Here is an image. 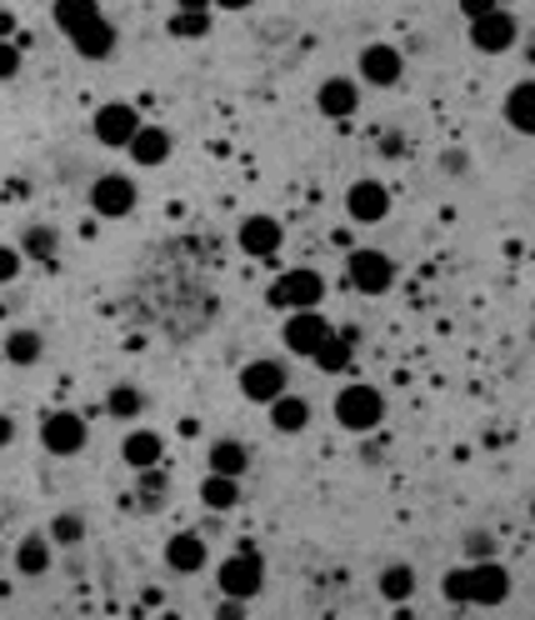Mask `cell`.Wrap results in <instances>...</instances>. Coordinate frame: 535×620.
<instances>
[{"label": "cell", "instance_id": "1", "mask_svg": "<svg viewBox=\"0 0 535 620\" xmlns=\"http://www.w3.org/2000/svg\"><path fill=\"white\" fill-rule=\"evenodd\" d=\"M381 421H385V395L375 391V385L350 381L336 391V425L340 431H350V436H371Z\"/></svg>", "mask_w": 535, "mask_h": 620}, {"label": "cell", "instance_id": "2", "mask_svg": "<svg viewBox=\"0 0 535 620\" xmlns=\"http://www.w3.org/2000/svg\"><path fill=\"white\" fill-rule=\"evenodd\" d=\"M265 301H271L275 311H285V316H291V311H316V305L326 301V275L306 271V265H301V271H285L271 281Z\"/></svg>", "mask_w": 535, "mask_h": 620}, {"label": "cell", "instance_id": "3", "mask_svg": "<svg viewBox=\"0 0 535 620\" xmlns=\"http://www.w3.org/2000/svg\"><path fill=\"white\" fill-rule=\"evenodd\" d=\"M216 580H220V596L255 600V596H261V586H265V561L255 551H236V555H226V561H220Z\"/></svg>", "mask_w": 535, "mask_h": 620}, {"label": "cell", "instance_id": "4", "mask_svg": "<svg viewBox=\"0 0 535 620\" xmlns=\"http://www.w3.org/2000/svg\"><path fill=\"white\" fill-rule=\"evenodd\" d=\"M346 285L361 295H385L395 285V261L385 251H350L346 255Z\"/></svg>", "mask_w": 535, "mask_h": 620}, {"label": "cell", "instance_id": "5", "mask_svg": "<svg viewBox=\"0 0 535 620\" xmlns=\"http://www.w3.org/2000/svg\"><path fill=\"white\" fill-rule=\"evenodd\" d=\"M330 330H336V326L320 316V305H316V311H291V316H285V326H281V340H285V350H291V356L316 360V350L326 346Z\"/></svg>", "mask_w": 535, "mask_h": 620}, {"label": "cell", "instance_id": "6", "mask_svg": "<svg viewBox=\"0 0 535 620\" xmlns=\"http://www.w3.org/2000/svg\"><path fill=\"white\" fill-rule=\"evenodd\" d=\"M86 440H90V431H86V421H80L76 411H51L41 421V446L51 450V456H61V460L80 456Z\"/></svg>", "mask_w": 535, "mask_h": 620}, {"label": "cell", "instance_id": "7", "mask_svg": "<svg viewBox=\"0 0 535 620\" xmlns=\"http://www.w3.org/2000/svg\"><path fill=\"white\" fill-rule=\"evenodd\" d=\"M90 131H96L100 145H116V151H125V145L135 141V131H141V116H135L131 100H106V106L90 116Z\"/></svg>", "mask_w": 535, "mask_h": 620}, {"label": "cell", "instance_id": "8", "mask_svg": "<svg viewBox=\"0 0 535 620\" xmlns=\"http://www.w3.org/2000/svg\"><path fill=\"white\" fill-rule=\"evenodd\" d=\"M511 600V570L495 561V555H485V561H470V606L481 610H495Z\"/></svg>", "mask_w": 535, "mask_h": 620}, {"label": "cell", "instance_id": "9", "mask_svg": "<svg viewBox=\"0 0 535 620\" xmlns=\"http://www.w3.org/2000/svg\"><path fill=\"white\" fill-rule=\"evenodd\" d=\"M346 216H350V226H381L385 216H391V191H385L381 181H350V191H346Z\"/></svg>", "mask_w": 535, "mask_h": 620}, {"label": "cell", "instance_id": "10", "mask_svg": "<svg viewBox=\"0 0 535 620\" xmlns=\"http://www.w3.org/2000/svg\"><path fill=\"white\" fill-rule=\"evenodd\" d=\"M90 210H96L100 220H125L135 210V181L131 175H100L96 185H90Z\"/></svg>", "mask_w": 535, "mask_h": 620}, {"label": "cell", "instance_id": "11", "mask_svg": "<svg viewBox=\"0 0 535 620\" xmlns=\"http://www.w3.org/2000/svg\"><path fill=\"white\" fill-rule=\"evenodd\" d=\"M515 41H521V21H515L505 6L491 15H481V21H470V45H476L481 55H505Z\"/></svg>", "mask_w": 535, "mask_h": 620}, {"label": "cell", "instance_id": "12", "mask_svg": "<svg viewBox=\"0 0 535 620\" xmlns=\"http://www.w3.org/2000/svg\"><path fill=\"white\" fill-rule=\"evenodd\" d=\"M356 70H361V80H365V86H381V90H391V86H401V76H405V55L395 51V45L375 41V45H365V51H361V61H356Z\"/></svg>", "mask_w": 535, "mask_h": 620}, {"label": "cell", "instance_id": "13", "mask_svg": "<svg viewBox=\"0 0 535 620\" xmlns=\"http://www.w3.org/2000/svg\"><path fill=\"white\" fill-rule=\"evenodd\" d=\"M236 246H241L245 255H255V261H275L285 246V226L271 216H245L241 230H236Z\"/></svg>", "mask_w": 535, "mask_h": 620}, {"label": "cell", "instance_id": "14", "mask_svg": "<svg viewBox=\"0 0 535 620\" xmlns=\"http://www.w3.org/2000/svg\"><path fill=\"white\" fill-rule=\"evenodd\" d=\"M285 381H291V376H285L281 360H251V366L241 370V395L251 405H271L275 395H285Z\"/></svg>", "mask_w": 535, "mask_h": 620}, {"label": "cell", "instance_id": "15", "mask_svg": "<svg viewBox=\"0 0 535 620\" xmlns=\"http://www.w3.org/2000/svg\"><path fill=\"white\" fill-rule=\"evenodd\" d=\"M356 106H361V86H356L350 76H330L316 86V110L326 120H350Z\"/></svg>", "mask_w": 535, "mask_h": 620}, {"label": "cell", "instance_id": "16", "mask_svg": "<svg viewBox=\"0 0 535 620\" xmlns=\"http://www.w3.org/2000/svg\"><path fill=\"white\" fill-rule=\"evenodd\" d=\"M206 561H210V551L196 531H181L165 541V566H171L175 576H196V570H206Z\"/></svg>", "mask_w": 535, "mask_h": 620}, {"label": "cell", "instance_id": "17", "mask_svg": "<svg viewBox=\"0 0 535 620\" xmlns=\"http://www.w3.org/2000/svg\"><path fill=\"white\" fill-rule=\"evenodd\" d=\"M356 346H361V330L356 326H340V330H330L326 336V346L316 350V366L326 370V376H340V370L356 360Z\"/></svg>", "mask_w": 535, "mask_h": 620}, {"label": "cell", "instance_id": "18", "mask_svg": "<svg viewBox=\"0 0 535 620\" xmlns=\"http://www.w3.org/2000/svg\"><path fill=\"white\" fill-rule=\"evenodd\" d=\"M51 21H55V31L66 35V41H76L86 25L100 21V6H96V0H51Z\"/></svg>", "mask_w": 535, "mask_h": 620}, {"label": "cell", "instance_id": "19", "mask_svg": "<svg viewBox=\"0 0 535 620\" xmlns=\"http://www.w3.org/2000/svg\"><path fill=\"white\" fill-rule=\"evenodd\" d=\"M51 535H21L15 541V576H25V580H41L45 570H51Z\"/></svg>", "mask_w": 535, "mask_h": 620}, {"label": "cell", "instance_id": "20", "mask_svg": "<svg viewBox=\"0 0 535 620\" xmlns=\"http://www.w3.org/2000/svg\"><path fill=\"white\" fill-rule=\"evenodd\" d=\"M125 151H131L135 165H165V161H171V151H175V141H171V131H165V126H141Z\"/></svg>", "mask_w": 535, "mask_h": 620}, {"label": "cell", "instance_id": "21", "mask_svg": "<svg viewBox=\"0 0 535 620\" xmlns=\"http://www.w3.org/2000/svg\"><path fill=\"white\" fill-rule=\"evenodd\" d=\"M121 460H125L131 470L161 466V460H165V440L155 436V431H145V425H141V431H131V436L121 440Z\"/></svg>", "mask_w": 535, "mask_h": 620}, {"label": "cell", "instance_id": "22", "mask_svg": "<svg viewBox=\"0 0 535 620\" xmlns=\"http://www.w3.org/2000/svg\"><path fill=\"white\" fill-rule=\"evenodd\" d=\"M265 411H271V425L281 431V436H301V431L310 425V401H301V395H291V391L275 395Z\"/></svg>", "mask_w": 535, "mask_h": 620}, {"label": "cell", "instance_id": "23", "mask_svg": "<svg viewBox=\"0 0 535 620\" xmlns=\"http://www.w3.org/2000/svg\"><path fill=\"white\" fill-rule=\"evenodd\" d=\"M505 120H511V131L535 135V80H515L505 90Z\"/></svg>", "mask_w": 535, "mask_h": 620}, {"label": "cell", "instance_id": "24", "mask_svg": "<svg viewBox=\"0 0 535 620\" xmlns=\"http://www.w3.org/2000/svg\"><path fill=\"white\" fill-rule=\"evenodd\" d=\"M210 470H216V476H236L241 480L245 470H251V446H245V440H216V446H210Z\"/></svg>", "mask_w": 535, "mask_h": 620}, {"label": "cell", "instance_id": "25", "mask_svg": "<svg viewBox=\"0 0 535 620\" xmlns=\"http://www.w3.org/2000/svg\"><path fill=\"white\" fill-rule=\"evenodd\" d=\"M200 505H206V511H236V505H241V480L210 470V476L200 480Z\"/></svg>", "mask_w": 535, "mask_h": 620}, {"label": "cell", "instance_id": "26", "mask_svg": "<svg viewBox=\"0 0 535 620\" xmlns=\"http://www.w3.org/2000/svg\"><path fill=\"white\" fill-rule=\"evenodd\" d=\"M116 41H121V35H116V25H110L106 15H100V21H96V25H86V31H80L70 45H76V51L86 55V61H106V55L116 51Z\"/></svg>", "mask_w": 535, "mask_h": 620}, {"label": "cell", "instance_id": "27", "mask_svg": "<svg viewBox=\"0 0 535 620\" xmlns=\"http://www.w3.org/2000/svg\"><path fill=\"white\" fill-rule=\"evenodd\" d=\"M381 596L391 600V606H405V600L415 596V570L405 566V561H395V566L381 570Z\"/></svg>", "mask_w": 535, "mask_h": 620}, {"label": "cell", "instance_id": "28", "mask_svg": "<svg viewBox=\"0 0 535 620\" xmlns=\"http://www.w3.org/2000/svg\"><path fill=\"white\" fill-rule=\"evenodd\" d=\"M41 356H45L41 330H11V336H6V360H11V366H35Z\"/></svg>", "mask_w": 535, "mask_h": 620}, {"label": "cell", "instance_id": "29", "mask_svg": "<svg viewBox=\"0 0 535 620\" xmlns=\"http://www.w3.org/2000/svg\"><path fill=\"white\" fill-rule=\"evenodd\" d=\"M106 411H110V421H135V415L145 411V395L135 391V385H110V391H106Z\"/></svg>", "mask_w": 535, "mask_h": 620}, {"label": "cell", "instance_id": "30", "mask_svg": "<svg viewBox=\"0 0 535 620\" xmlns=\"http://www.w3.org/2000/svg\"><path fill=\"white\" fill-rule=\"evenodd\" d=\"M31 261H41V265H55V251H61V236H55L51 226H31L25 230V246H21Z\"/></svg>", "mask_w": 535, "mask_h": 620}, {"label": "cell", "instance_id": "31", "mask_svg": "<svg viewBox=\"0 0 535 620\" xmlns=\"http://www.w3.org/2000/svg\"><path fill=\"white\" fill-rule=\"evenodd\" d=\"M45 535H51L55 545H80V541H86V515L61 511V515L51 521V531H45Z\"/></svg>", "mask_w": 535, "mask_h": 620}, {"label": "cell", "instance_id": "32", "mask_svg": "<svg viewBox=\"0 0 535 620\" xmlns=\"http://www.w3.org/2000/svg\"><path fill=\"white\" fill-rule=\"evenodd\" d=\"M210 31V15L206 11H175L171 15V35L175 41H200Z\"/></svg>", "mask_w": 535, "mask_h": 620}, {"label": "cell", "instance_id": "33", "mask_svg": "<svg viewBox=\"0 0 535 620\" xmlns=\"http://www.w3.org/2000/svg\"><path fill=\"white\" fill-rule=\"evenodd\" d=\"M440 596L450 600V606H470V566H456L440 576Z\"/></svg>", "mask_w": 535, "mask_h": 620}, {"label": "cell", "instance_id": "34", "mask_svg": "<svg viewBox=\"0 0 535 620\" xmlns=\"http://www.w3.org/2000/svg\"><path fill=\"white\" fill-rule=\"evenodd\" d=\"M25 265V251H15V246H0V285H11L15 275H21Z\"/></svg>", "mask_w": 535, "mask_h": 620}, {"label": "cell", "instance_id": "35", "mask_svg": "<svg viewBox=\"0 0 535 620\" xmlns=\"http://www.w3.org/2000/svg\"><path fill=\"white\" fill-rule=\"evenodd\" d=\"M15 76H21V45L0 41V80H15Z\"/></svg>", "mask_w": 535, "mask_h": 620}, {"label": "cell", "instance_id": "36", "mask_svg": "<svg viewBox=\"0 0 535 620\" xmlns=\"http://www.w3.org/2000/svg\"><path fill=\"white\" fill-rule=\"evenodd\" d=\"M466 555H470V561H485V555H495V535L491 531H470L466 535Z\"/></svg>", "mask_w": 535, "mask_h": 620}, {"label": "cell", "instance_id": "37", "mask_svg": "<svg viewBox=\"0 0 535 620\" xmlns=\"http://www.w3.org/2000/svg\"><path fill=\"white\" fill-rule=\"evenodd\" d=\"M456 6H460V15H466V21H481V15L501 11V0H456Z\"/></svg>", "mask_w": 535, "mask_h": 620}, {"label": "cell", "instance_id": "38", "mask_svg": "<svg viewBox=\"0 0 535 620\" xmlns=\"http://www.w3.org/2000/svg\"><path fill=\"white\" fill-rule=\"evenodd\" d=\"M11 440H15V415H6V411H0V450L11 446Z\"/></svg>", "mask_w": 535, "mask_h": 620}, {"label": "cell", "instance_id": "39", "mask_svg": "<svg viewBox=\"0 0 535 620\" xmlns=\"http://www.w3.org/2000/svg\"><path fill=\"white\" fill-rule=\"evenodd\" d=\"M15 35V11H6V6H0V41H11Z\"/></svg>", "mask_w": 535, "mask_h": 620}, {"label": "cell", "instance_id": "40", "mask_svg": "<svg viewBox=\"0 0 535 620\" xmlns=\"http://www.w3.org/2000/svg\"><path fill=\"white\" fill-rule=\"evenodd\" d=\"M381 155H405V141L401 135H381Z\"/></svg>", "mask_w": 535, "mask_h": 620}, {"label": "cell", "instance_id": "41", "mask_svg": "<svg viewBox=\"0 0 535 620\" xmlns=\"http://www.w3.org/2000/svg\"><path fill=\"white\" fill-rule=\"evenodd\" d=\"M216 0H175V11H210Z\"/></svg>", "mask_w": 535, "mask_h": 620}, {"label": "cell", "instance_id": "42", "mask_svg": "<svg viewBox=\"0 0 535 620\" xmlns=\"http://www.w3.org/2000/svg\"><path fill=\"white\" fill-rule=\"evenodd\" d=\"M216 6H220V11H251L255 0H216Z\"/></svg>", "mask_w": 535, "mask_h": 620}, {"label": "cell", "instance_id": "43", "mask_svg": "<svg viewBox=\"0 0 535 620\" xmlns=\"http://www.w3.org/2000/svg\"><path fill=\"white\" fill-rule=\"evenodd\" d=\"M531 521H535V505H531Z\"/></svg>", "mask_w": 535, "mask_h": 620}]
</instances>
